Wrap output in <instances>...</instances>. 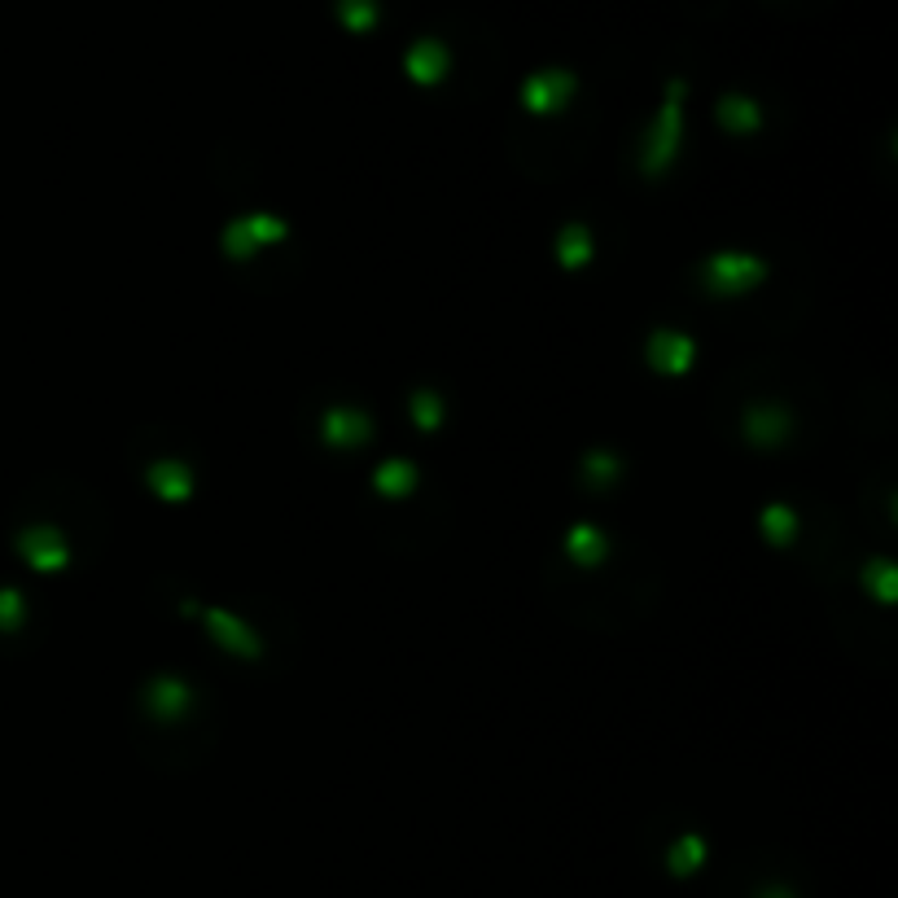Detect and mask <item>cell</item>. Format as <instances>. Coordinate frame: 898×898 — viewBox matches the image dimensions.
I'll use <instances>...</instances> for the list:
<instances>
[{
    "label": "cell",
    "mask_w": 898,
    "mask_h": 898,
    "mask_svg": "<svg viewBox=\"0 0 898 898\" xmlns=\"http://www.w3.org/2000/svg\"><path fill=\"white\" fill-rule=\"evenodd\" d=\"M557 259H562L565 272H574V268H583L587 259H592V232L583 224H570L562 232V241H557Z\"/></svg>",
    "instance_id": "9a60e30c"
},
{
    "label": "cell",
    "mask_w": 898,
    "mask_h": 898,
    "mask_svg": "<svg viewBox=\"0 0 898 898\" xmlns=\"http://www.w3.org/2000/svg\"><path fill=\"white\" fill-rule=\"evenodd\" d=\"M565 553L574 557V562H583V565H596L601 557H605V535L601 531H592V526H574L570 535H565Z\"/></svg>",
    "instance_id": "5bb4252c"
},
{
    "label": "cell",
    "mask_w": 898,
    "mask_h": 898,
    "mask_svg": "<svg viewBox=\"0 0 898 898\" xmlns=\"http://www.w3.org/2000/svg\"><path fill=\"white\" fill-rule=\"evenodd\" d=\"M759 898H793V895H789V890H781V886H776V890H763V895H759Z\"/></svg>",
    "instance_id": "44dd1931"
},
{
    "label": "cell",
    "mask_w": 898,
    "mask_h": 898,
    "mask_svg": "<svg viewBox=\"0 0 898 898\" xmlns=\"http://www.w3.org/2000/svg\"><path fill=\"white\" fill-rule=\"evenodd\" d=\"M679 132H683V80L667 84V97H662V111L649 123V136H645V149H640V171L645 176H662L679 154Z\"/></svg>",
    "instance_id": "6da1fadb"
},
{
    "label": "cell",
    "mask_w": 898,
    "mask_h": 898,
    "mask_svg": "<svg viewBox=\"0 0 898 898\" xmlns=\"http://www.w3.org/2000/svg\"><path fill=\"white\" fill-rule=\"evenodd\" d=\"M451 58L448 49H443V40H417L413 49H408V58H404V71H408V80L413 84H421V88H430V84H439L443 75H448Z\"/></svg>",
    "instance_id": "ba28073f"
},
{
    "label": "cell",
    "mask_w": 898,
    "mask_h": 898,
    "mask_svg": "<svg viewBox=\"0 0 898 898\" xmlns=\"http://www.w3.org/2000/svg\"><path fill=\"white\" fill-rule=\"evenodd\" d=\"M189 614H198L207 623V631L224 645L228 654H237V658H254L259 654V640H254V631L241 618H232L224 609H194V605H189Z\"/></svg>",
    "instance_id": "52a82bcc"
},
{
    "label": "cell",
    "mask_w": 898,
    "mask_h": 898,
    "mask_svg": "<svg viewBox=\"0 0 898 898\" xmlns=\"http://www.w3.org/2000/svg\"><path fill=\"white\" fill-rule=\"evenodd\" d=\"M149 482H154V491H158L163 500H185V495L194 491V478H189V469H185V464H176V460H163V464H154V469H149Z\"/></svg>",
    "instance_id": "4fadbf2b"
},
{
    "label": "cell",
    "mask_w": 898,
    "mask_h": 898,
    "mask_svg": "<svg viewBox=\"0 0 898 898\" xmlns=\"http://www.w3.org/2000/svg\"><path fill=\"white\" fill-rule=\"evenodd\" d=\"M189 706H194V688H189L185 679H176V675H154V679H149V688H145V710H149L154 719L171 723V719H180Z\"/></svg>",
    "instance_id": "5b68a950"
},
{
    "label": "cell",
    "mask_w": 898,
    "mask_h": 898,
    "mask_svg": "<svg viewBox=\"0 0 898 898\" xmlns=\"http://www.w3.org/2000/svg\"><path fill=\"white\" fill-rule=\"evenodd\" d=\"M649 364L667 377H679L692 368V337L675 334V330H658L649 337Z\"/></svg>",
    "instance_id": "9c48e42d"
},
{
    "label": "cell",
    "mask_w": 898,
    "mask_h": 898,
    "mask_svg": "<svg viewBox=\"0 0 898 898\" xmlns=\"http://www.w3.org/2000/svg\"><path fill=\"white\" fill-rule=\"evenodd\" d=\"M276 241H285V224L272 216H246L224 232V250L232 259H246L259 246H276Z\"/></svg>",
    "instance_id": "277c9868"
},
{
    "label": "cell",
    "mask_w": 898,
    "mask_h": 898,
    "mask_svg": "<svg viewBox=\"0 0 898 898\" xmlns=\"http://www.w3.org/2000/svg\"><path fill=\"white\" fill-rule=\"evenodd\" d=\"M377 13H382L377 0H337V22H342L346 31H373V27H377Z\"/></svg>",
    "instance_id": "e0dca14e"
},
{
    "label": "cell",
    "mask_w": 898,
    "mask_h": 898,
    "mask_svg": "<svg viewBox=\"0 0 898 898\" xmlns=\"http://www.w3.org/2000/svg\"><path fill=\"white\" fill-rule=\"evenodd\" d=\"M587 469L596 473V487H605V482L618 473V460H609V456H592V460H587Z\"/></svg>",
    "instance_id": "ffe728a7"
},
{
    "label": "cell",
    "mask_w": 898,
    "mask_h": 898,
    "mask_svg": "<svg viewBox=\"0 0 898 898\" xmlns=\"http://www.w3.org/2000/svg\"><path fill=\"white\" fill-rule=\"evenodd\" d=\"M701 859H706V846H701V837H679L671 850V873L675 877H688V873H697L701 868Z\"/></svg>",
    "instance_id": "ac0fdd59"
},
{
    "label": "cell",
    "mask_w": 898,
    "mask_h": 898,
    "mask_svg": "<svg viewBox=\"0 0 898 898\" xmlns=\"http://www.w3.org/2000/svg\"><path fill=\"white\" fill-rule=\"evenodd\" d=\"M759 531H763L776 549H785L789 540H793V531H797V518H793V509H785V504H768L763 518H759Z\"/></svg>",
    "instance_id": "2e32d148"
},
{
    "label": "cell",
    "mask_w": 898,
    "mask_h": 898,
    "mask_svg": "<svg viewBox=\"0 0 898 898\" xmlns=\"http://www.w3.org/2000/svg\"><path fill=\"white\" fill-rule=\"evenodd\" d=\"M793 430V421H789L785 408H750L745 413V439L750 443H759V448H776V443H785V435Z\"/></svg>",
    "instance_id": "30bf717a"
},
{
    "label": "cell",
    "mask_w": 898,
    "mask_h": 898,
    "mask_svg": "<svg viewBox=\"0 0 898 898\" xmlns=\"http://www.w3.org/2000/svg\"><path fill=\"white\" fill-rule=\"evenodd\" d=\"M574 93V75L570 71H535L526 84H522V106L531 114H557Z\"/></svg>",
    "instance_id": "3957f363"
},
{
    "label": "cell",
    "mask_w": 898,
    "mask_h": 898,
    "mask_svg": "<svg viewBox=\"0 0 898 898\" xmlns=\"http://www.w3.org/2000/svg\"><path fill=\"white\" fill-rule=\"evenodd\" d=\"M719 123L728 127V132H737V136H750V132H759L763 127V111H759V102H750V97H741V93H728V97H719Z\"/></svg>",
    "instance_id": "8fae6325"
},
{
    "label": "cell",
    "mask_w": 898,
    "mask_h": 898,
    "mask_svg": "<svg viewBox=\"0 0 898 898\" xmlns=\"http://www.w3.org/2000/svg\"><path fill=\"white\" fill-rule=\"evenodd\" d=\"M373 487H377V495L399 500V495H408V491L417 487V469H413L408 460H386V464L373 473Z\"/></svg>",
    "instance_id": "7c38bea8"
},
{
    "label": "cell",
    "mask_w": 898,
    "mask_h": 898,
    "mask_svg": "<svg viewBox=\"0 0 898 898\" xmlns=\"http://www.w3.org/2000/svg\"><path fill=\"white\" fill-rule=\"evenodd\" d=\"M413 421H417L421 430H439V426H443V399L430 395V390L413 395Z\"/></svg>",
    "instance_id": "d6986e66"
},
{
    "label": "cell",
    "mask_w": 898,
    "mask_h": 898,
    "mask_svg": "<svg viewBox=\"0 0 898 898\" xmlns=\"http://www.w3.org/2000/svg\"><path fill=\"white\" fill-rule=\"evenodd\" d=\"M763 276H768V268H763L759 259H750V254H737V250L714 254V259L701 268V285H706L710 294H723V299L754 290Z\"/></svg>",
    "instance_id": "7a4b0ae2"
},
{
    "label": "cell",
    "mask_w": 898,
    "mask_h": 898,
    "mask_svg": "<svg viewBox=\"0 0 898 898\" xmlns=\"http://www.w3.org/2000/svg\"><path fill=\"white\" fill-rule=\"evenodd\" d=\"M321 439L337 451L359 448V443L373 439V421H368L359 408H330V413L321 417Z\"/></svg>",
    "instance_id": "8992f818"
}]
</instances>
